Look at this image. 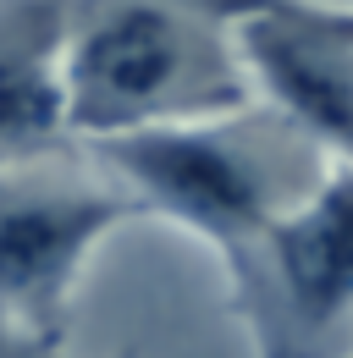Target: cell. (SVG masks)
Returning <instances> with one entry per match:
<instances>
[{"label": "cell", "mask_w": 353, "mask_h": 358, "mask_svg": "<svg viewBox=\"0 0 353 358\" xmlns=\"http://www.w3.org/2000/svg\"><path fill=\"white\" fill-rule=\"evenodd\" d=\"M237 0H67V105L83 143L254 105Z\"/></svg>", "instance_id": "6da1fadb"}, {"label": "cell", "mask_w": 353, "mask_h": 358, "mask_svg": "<svg viewBox=\"0 0 353 358\" xmlns=\"http://www.w3.org/2000/svg\"><path fill=\"white\" fill-rule=\"evenodd\" d=\"M88 149L132 193L144 221L199 237L216 259L293 210L331 171V155L265 99L210 122L99 138Z\"/></svg>", "instance_id": "7a4b0ae2"}, {"label": "cell", "mask_w": 353, "mask_h": 358, "mask_svg": "<svg viewBox=\"0 0 353 358\" xmlns=\"http://www.w3.org/2000/svg\"><path fill=\"white\" fill-rule=\"evenodd\" d=\"M226 303L254 358H353V166L221 254Z\"/></svg>", "instance_id": "3957f363"}, {"label": "cell", "mask_w": 353, "mask_h": 358, "mask_svg": "<svg viewBox=\"0 0 353 358\" xmlns=\"http://www.w3.org/2000/svg\"><path fill=\"white\" fill-rule=\"evenodd\" d=\"M144 221L132 193L88 143H61L0 166V314L67 342L72 298L99 243Z\"/></svg>", "instance_id": "277c9868"}, {"label": "cell", "mask_w": 353, "mask_h": 358, "mask_svg": "<svg viewBox=\"0 0 353 358\" xmlns=\"http://www.w3.org/2000/svg\"><path fill=\"white\" fill-rule=\"evenodd\" d=\"M237 39L254 94L287 110L331 160L353 166V45H342L309 0H237Z\"/></svg>", "instance_id": "5b68a950"}, {"label": "cell", "mask_w": 353, "mask_h": 358, "mask_svg": "<svg viewBox=\"0 0 353 358\" xmlns=\"http://www.w3.org/2000/svg\"><path fill=\"white\" fill-rule=\"evenodd\" d=\"M61 143H83L67 105V0H0V166Z\"/></svg>", "instance_id": "8992f818"}, {"label": "cell", "mask_w": 353, "mask_h": 358, "mask_svg": "<svg viewBox=\"0 0 353 358\" xmlns=\"http://www.w3.org/2000/svg\"><path fill=\"white\" fill-rule=\"evenodd\" d=\"M0 358H61V342H44L39 331L0 314Z\"/></svg>", "instance_id": "52a82bcc"}, {"label": "cell", "mask_w": 353, "mask_h": 358, "mask_svg": "<svg viewBox=\"0 0 353 358\" xmlns=\"http://www.w3.org/2000/svg\"><path fill=\"white\" fill-rule=\"evenodd\" d=\"M309 11H314L342 45H353V0H309Z\"/></svg>", "instance_id": "ba28073f"}, {"label": "cell", "mask_w": 353, "mask_h": 358, "mask_svg": "<svg viewBox=\"0 0 353 358\" xmlns=\"http://www.w3.org/2000/svg\"><path fill=\"white\" fill-rule=\"evenodd\" d=\"M116 358H138V353H116Z\"/></svg>", "instance_id": "9c48e42d"}]
</instances>
